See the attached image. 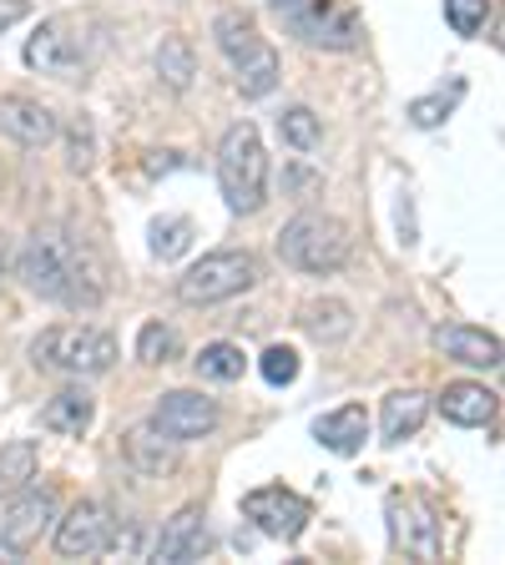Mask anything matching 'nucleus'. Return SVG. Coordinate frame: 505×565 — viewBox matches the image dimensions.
<instances>
[{"label":"nucleus","instance_id":"obj_1","mask_svg":"<svg viewBox=\"0 0 505 565\" xmlns=\"http://www.w3.org/2000/svg\"><path fill=\"white\" fill-rule=\"evenodd\" d=\"M21 278L31 294L66 308H96L106 298V273L96 263V253L82 237L61 233V227L31 233V243L21 247Z\"/></svg>","mask_w":505,"mask_h":565},{"label":"nucleus","instance_id":"obj_2","mask_svg":"<svg viewBox=\"0 0 505 565\" xmlns=\"http://www.w3.org/2000/svg\"><path fill=\"white\" fill-rule=\"evenodd\" d=\"M96 56H102V21L96 15H51L25 41V66L41 76H56V82H76L82 71H92Z\"/></svg>","mask_w":505,"mask_h":565},{"label":"nucleus","instance_id":"obj_3","mask_svg":"<svg viewBox=\"0 0 505 565\" xmlns=\"http://www.w3.org/2000/svg\"><path fill=\"white\" fill-rule=\"evenodd\" d=\"M35 369L46 374H66V379H96L117 364V339L92 323H56L31 343Z\"/></svg>","mask_w":505,"mask_h":565},{"label":"nucleus","instance_id":"obj_4","mask_svg":"<svg viewBox=\"0 0 505 565\" xmlns=\"http://www.w3.org/2000/svg\"><path fill=\"white\" fill-rule=\"evenodd\" d=\"M218 188L233 212H259L269 202V152H263L253 121L228 127L223 147H218Z\"/></svg>","mask_w":505,"mask_h":565},{"label":"nucleus","instance_id":"obj_5","mask_svg":"<svg viewBox=\"0 0 505 565\" xmlns=\"http://www.w3.org/2000/svg\"><path fill=\"white\" fill-rule=\"evenodd\" d=\"M278 258L298 273H334L349 263V227L324 212H298L278 233Z\"/></svg>","mask_w":505,"mask_h":565},{"label":"nucleus","instance_id":"obj_6","mask_svg":"<svg viewBox=\"0 0 505 565\" xmlns=\"http://www.w3.org/2000/svg\"><path fill=\"white\" fill-rule=\"evenodd\" d=\"M259 282V258L248 247H223V253H208L198 258L182 278H177V298L192 308L223 303V298H238Z\"/></svg>","mask_w":505,"mask_h":565},{"label":"nucleus","instance_id":"obj_7","mask_svg":"<svg viewBox=\"0 0 505 565\" xmlns=\"http://www.w3.org/2000/svg\"><path fill=\"white\" fill-rule=\"evenodd\" d=\"M389 541L410 561H440V510L414 490H389L385 500Z\"/></svg>","mask_w":505,"mask_h":565},{"label":"nucleus","instance_id":"obj_8","mask_svg":"<svg viewBox=\"0 0 505 565\" xmlns=\"http://www.w3.org/2000/svg\"><path fill=\"white\" fill-rule=\"evenodd\" d=\"M288 21H294V31L318 51H354L365 41V21H359V11L344 6V0H308V6L298 0L294 11H288Z\"/></svg>","mask_w":505,"mask_h":565},{"label":"nucleus","instance_id":"obj_9","mask_svg":"<svg viewBox=\"0 0 505 565\" xmlns=\"http://www.w3.org/2000/svg\"><path fill=\"white\" fill-rule=\"evenodd\" d=\"M243 515L253 520L263 535H273V541H298L308 515H314V505H308L304 494L283 490V484H263V490L243 494Z\"/></svg>","mask_w":505,"mask_h":565},{"label":"nucleus","instance_id":"obj_10","mask_svg":"<svg viewBox=\"0 0 505 565\" xmlns=\"http://www.w3.org/2000/svg\"><path fill=\"white\" fill-rule=\"evenodd\" d=\"M152 424L172 445H188V439H202L218 429V404H212L208 394H192V388H172V394L157 399Z\"/></svg>","mask_w":505,"mask_h":565},{"label":"nucleus","instance_id":"obj_11","mask_svg":"<svg viewBox=\"0 0 505 565\" xmlns=\"http://www.w3.org/2000/svg\"><path fill=\"white\" fill-rule=\"evenodd\" d=\"M56 551L66 561H96V555H106L112 551V510L102 500H82L56 525Z\"/></svg>","mask_w":505,"mask_h":565},{"label":"nucleus","instance_id":"obj_12","mask_svg":"<svg viewBox=\"0 0 505 565\" xmlns=\"http://www.w3.org/2000/svg\"><path fill=\"white\" fill-rule=\"evenodd\" d=\"M51 520H56V494L25 490V494H15L6 520H0V541H6V551H31V545H41Z\"/></svg>","mask_w":505,"mask_h":565},{"label":"nucleus","instance_id":"obj_13","mask_svg":"<svg viewBox=\"0 0 505 565\" xmlns=\"http://www.w3.org/2000/svg\"><path fill=\"white\" fill-rule=\"evenodd\" d=\"M208 515H202V505H182L172 520L162 525V535H157V561L162 565H188V561H202L208 555Z\"/></svg>","mask_w":505,"mask_h":565},{"label":"nucleus","instance_id":"obj_14","mask_svg":"<svg viewBox=\"0 0 505 565\" xmlns=\"http://www.w3.org/2000/svg\"><path fill=\"white\" fill-rule=\"evenodd\" d=\"M0 137L21 141V147H46L56 137V117L31 96H0Z\"/></svg>","mask_w":505,"mask_h":565},{"label":"nucleus","instance_id":"obj_15","mask_svg":"<svg viewBox=\"0 0 505 565\" xmlns=\"http://www.w3.org/2000/svg\"><path fill=\"white\" fill-rule=\"evenodd\" d=\"M435 349L455 364L471 369H501V339L485 329H471V323H450V329H435Z\"/></svg>","mask_w":505,"mask_h":565},{"label":"nucleus","instance_id":"obj_16","mask_svg":"<svg viewBox=\"0 0 505 565\" xmlns=\"http://www.w3.org/2000/svg\"><path fill=\"white\" fill-rule=\"evenodd\" d=\"M314 439L329 455H359L365 449V439H369V414H365V404H344V409H334V414H324V419L314 424Z\"/></svg>","mask_w":505,"mask_h":565},{"label":"nucleus","instance_id":"obj_17","mask_svg":"<svg viewBox=\"0 0 505 565\" xmlns=\"http://www.w3.org/2000/svg\"><path fill=\"white\" fill-rule=\"evenodd\" d=\"M122 455H127V465L137 475H167L177 465V445L157 429V424H137V429H127V435H122Z\"/></svg>","mask_w":505,"mask_h":565},{"label":"nucleus","instance_id":"obj_18","mask_svg":"<svg viewBox=\"0 0 505 565\" xmlns=\"http://www.w3.org/2000/svg\"><path fill=\"white\" fill-rule=\"evenodd\" d=\"M96 419V399L86 388H61L51 394V404L41 409V424H46L51 435H66V439H82Z\"/></svg>","mask_w":505,"mask_h":565},{"label":"nucleus","instance_id":"obj_19","mask_svg":"<svg viewBox=\"0 0 505 565\" xmlns=\"http://www.w3.org/2000/svg\"><path fill=\"white\" fill-rule=\"evenodd\" d=\"M424 414H430V394H420V388H394L385 399V419H379L385 445H404L410 435H420Z\"/></svg>","mask_w":505,"mask_h":565},{"label":"nucleus","instance_id":"obj_20","mask_svg":"<svg viewBox=\"0 0 505 565\" xmlns=\"http://www.w3.org/2000/svg\"><path fill=\"white\" fill-rule=\"evenodd\" d=\"M440 414L460 429H475V424H491L495 419V394L485 384H445L440 394Z\"/></svg>","mask_w":505,"mask_h":565},{"label":"nucleus","instance_id":"obj_21","mask_svg":"<svg viewBox=\"0 0 505 565\" xmlns=\"http://www.w3.org/2000/svg\"><path fill=\"white\" fill-rule=\"evenodd\" d=\"M212 35H218V51H223L233 66H243L253 51L269 46V41L259 35V21H253L248 11H223L218 21H212Z\"/></svg>","mask_w":505,"mask_h":565},{"label":"nucleus","instance_id":"obj_22","mask_svg":"<svg viewBox=\"0 0 505 565\" xmlns=\"http://www.w3.org/2000/svg\"><path fill=\"white\" fill-rule=\"evenodd\" d=\"M298 323H304V333L318 343H339L354 333V313L339 303V298H314V303H304Z\"/></svg>","mask_w":505,"mask_h":565},{"label":"nucleus","instance_id":"obj_23","mask_svg":"<svg viewBox=\"0 0 505 565\" xmlns=\"http://www.w3.org/2000/svg\"><path fill=\"white\" fill-rule=\"evenodd\" d=\"M157 76H162L172 92H188L192 76H198V61H192V46L182 35H162V46H157Z\"/></svg>","mask_w":505,"mask_h":565},{"label":"nucleus","instance_id":"obj_24","mask_svg":"<svg viewBox=\"0 0 505 565\" xmlns=\"http://www.w3.org/2000/svg\"><path fill=\"white\" fill-rule=\"evenodd\" d=\"M233 71H238V92H243V96H269L273 86H278V51L263 46V51H253L243 66H233Z\"/></svg>","mask_w":505,"mask_h":565},{"label":"nucleus","instance_id":"obj_25","mask_svg":"<svg viewBox=\"0 0 505 565\" xmlns=\"http://www.w3.org/2000/svg\"><path fill=\"white\" fill-rule=\"evenodd\" d=\"M192 364H198V374L212 379V384H233V379H243L248 359H243V349H238V343H208Z\"/></svg>","mask_w":505,"mask_h":565},{"label":"nucleus","instance_id":"obj_26","mask_svg":"<svg viewBox=\"0 0 505 565\" xmlns=\"http://www.w3.org/2000/svg\"><path fill=\"white\" fill-rule=\"evenodd\" d=\"M177 353H182V339H177V329H167V323H147V329L137 333L141 364H172Z\"/></svg>","mask_w":505,"mask_h":565},{"label":"nucleus","instance_id":"obj_27","mask_svg":"<svg viewBox=\"0 0 505 565\" xmlns=\"http://www.w3.org/2000/svg\"><path fill=\"white\" fill-rule=\"evenodd\" d=\"M278 137L294 147V152H314L318 147V117L308 111V106H288L278 117Z\"/></svg>","mask_w":505,"mask_h":565},{"label":"nucleus","instance_id":"obj_28","mask_svg":"<svg viewBox=\"0 0 505 565\" xmlns=\"http://www.w3.org/2000/svg\"><path fill=\"white\" fill-rule=\"evenodd\" d=\"M188 247H192V223L188 217H162V223H152V253L162 263L182 258Z\"/></svg>","mask_w":505,"mask_h":565},{"label":"nucleus","instance_id":"obj_29","mask_svg":"<svg viewBox=\"0 0 505 565\" xmlns=\"http://www.w3.org/2000/svg\"><path fill=\"white\" fill-rule=\"evenodd\" d=\"M465 96V82H455L450 92H435V96H420V102H410V121L414 127H440V121L455 111V102Z\"/></svg>","mask_w":505,"mask_h":565},{"label":"nucleus","instance_id":"obj_30","mask_svg":"<svg viewBox=\"0 0 505 565\" xmlns=\"http://www.w3.org/2000/svg\"><path fill=\"white\" fill-rule=\"evenodd\" d=\"M491 15V0H445V21L455 35H475Z\"/></svg>","mask_w":505,"mask_h":565},{"label":"nucleus","instance_id":"obj_31","mask_svg":"<svg viewBox=\"0 0 505 565\" xmlns=\"http://www.w3.org/2000/svg\"><path fill=\"white\" fill-rule=\"evenodd\" d=\"M259 369H263V379H269L273 388H283V384H294L298 379V353L283 349V343H273V349H263Z\"/></svg>","mask_w":505,"mask_h":565},{"label":"nucleus","instance_id":"obj_32","mask_svg":"<svg viewBox=\"0 0 505 565\" xmlns=\"http://www.w3.org/2000/svg\"><path fill=\"white\" fill-rule=\"evenodd\" d=\"M35 480V445H11L6 455H0V484H25Z\"/></svg>","mask_w":505,"mask_h":565},{"label":"nucleus","instance_id":"obj_33","mask_svg":"<svg viewBox=\"0 0 505 565\" xmlns=\"http://www.w3.org/2000/svg\"><path fill=\"white\" fill-rule=\"evenodd\" d=\"M71 172H92V121H76L71 127Z\"/></svg>","mask_w":505,"mask_h":565},{"label":"nucleus","instance_id":"obj_34","mask_svg":"<svg viewBox=\"0 0 505 565\" xmlns=\"http://www.w3.org/2000/svg\"><path fill=\"white\" fill-rule=\"evenodd\" d=\"M25 15H31V0H0V31H11Z\"/></svg>","mask_w":505,"mask_h":565},{"label":"nucleus","instance_id":"obj_35","mask_svg":"<svg viewBox=\"0 0 505 565\" xmlns=\"http://www.w3.org/2000/svg\"><path fill=\"white\" fill-rule=\"evenodd\" d=\"M273 6H278V11H294V6H298V0H273Z\"/></svg>","mask_w":505,"mask_h":565},{"label":"nucleus","instance_id":"obj_36","mask_svg":"<svg viewBox=\"0 0 505 565\" xmlns=\"http://www.w3.org/2000/svg\"><path fill=\"white\" fill-rule=\"evenodd\" d=\"M0 268H6V243H0Z\"/></svg>","mask_w":505,"mask_h":565}]
</instances>
